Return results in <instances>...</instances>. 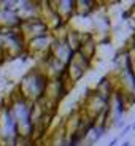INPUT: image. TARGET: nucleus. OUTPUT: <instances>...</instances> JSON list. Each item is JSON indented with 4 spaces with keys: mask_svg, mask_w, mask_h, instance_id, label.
<instances>
[{
    "mask_svg": "<svg viewBox=\"0 0 135 146\" xmlns=\"http://www.w3.org/2000/svg\"><path fill=\"white\" fill-rule=\"evenodd\" d=\"M130 127H132V130H135V122H134V124L130 125Z\"/></svg>",
    "mask_w": 135,
    "mask_h": 146,
    "instance_id": "20e7f679",
    "label": "nucleus"
},
{
    "mask_svg": "<svg viewBox=\"0 0 135 146\" xmlns=\"http://www.w3.org/2000/svg\"><path fill=\"white\" fill-rule=\"evenodd\" d=\"M95 48H97V43H95L94 36H91L89 40L81 43L80 49H78L76 52L84 59V60H88L89 64H92V59H94V56H95Z\"/></svg>",
    "mask_w": 135,
    "mask_h": 146,
    "instance_id": "f257e3e1",
    "label": "nucleus"
},
{
    "mask_svg": "<svg viewBox=\"0 0 135 146\" xmlns=\"http://www.w3.org/2000/svg\"><path fill=\"white\" fill-rule=\"evenodd\" d=\"M129 130H132V127H130V125H126V127H124V130L121 132V135H119V137H124V135H127V132H129Z\"/></svg>",
    "mask_w": 135,
    "mask_h": 146,
    "instance_id": "f03ea898",
    "label": "nucleus"
},
{
    "mask_svg": "<svg viewBox=\"0 0 135 146\" xmlns=\"http://www.w3.org/2000/svg\"><path fill=\"white\" fill-rule=\"evenodd\" d=\"M118 143H119V137H116V138H113V140H111V141L108 143V146H116Z\"/></svg>",
    "mask_w": 135,
    "mask_h": 146,
    "instance_id": "7ed1b4c3",
    "label": "nucleus"
}]
</instances>
